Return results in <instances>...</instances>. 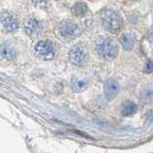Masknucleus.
I'll list each match as a JSON object with an SVG mask.
<instances>
[{
	"mask_svg": "<svg viewBox=\"0 0 153 153\" xmlns=\"http://www.w3.org/2000/svg\"><path fill=\"white\" fill-rule=\"evenodd\" d=\"M102 24L107 31L112 34H117L121 30L123 22L117 13L112 10H107L102 15Z\"/></svg>",
	"mask_w": 153,
	"mask_h": 153,
	"instance_id": "f257e3e1",
	"label": "nucleus"
},
{
	"mask_svg": "<svg viewBox=\"0 0 153 153\" xmlns=\"http://www.w3.org/2000/svg\"><path fill=\"white\" fill-rule=\"evenodd\" d=\"M97 51L101 58L105 60H113L119 53V46L114 40L107 38L103 39L97 43Z\"/></svg>",
	"mask_w": 153,
	"mask_h": 153,
	"instance_id": "f03ea898",
	"label": "nucleus"
},
{
	"mask_svg": "<svg viewBox=\"0 0 153 153\" xmlns=\"http://www.w3.org/2000/svg\"><path fill=\"white\" fill-rule=\"evenodd\" d=\"M68 59L74 65L82 67L88 62V51L82 45H75L71 47V49L68 52Z\"/></svg>",
	"mask_w": 153,
	"mask_h": 153,
	"instance_id": "7ed1b4c3",
	"label": "nucleus"
},
{
	"mask_svg": "<svg viewBox=\"0 0 153 153\" xmlns=\"http://www.w3.org/2000/svg\"><path fill=\"white\" fill-rule=\"evenodd\" d=\"M35 51L41 58L45 60H50L55 55V47L53 42L48 40L38 42L36 46H35Z\"/></svg>",
	"mask_w": 153,
	"mask_h": 153,
	"instance_id": "20e7f679",
	"label": "nucleus"
},
{
	"mask_svg": "<svg viewBox=\"0 0 153 153\" xmlns=\"http://www.w3.org/2000/svg\"><path fill=\"white\" fill-rule=\"evenodd\" d=\"M78 31H79L78 26L75 23L69 22V21L62 22L58 28L60 37L64 40H73V39H75L78 35Z\"/></svg>",
	"mask_w": 153,
	"mask_h": 153,
	"instance_id": "39448f33",
	"label": "nucleus"
},
{
	"mask_svg": "<svg viewBox=\"0 0 153 153\" xmlns=\"http://www.w3.org/2000/svg\"><path fill=\"white\" fill-rule=\"evenodd\" d=\"M0 20H1V24L4 30L8 33L15 32L19 28V20H17L15 14L11 12H3L1 16H0Z\"/></svg>",
	"mask_w": 153,
	"mask_h": 153,
	"instance_id": "423d86ee",
	"label": "nucleus"
},
{
	"mask_svg": "<svg viewBox=\"0 0 153 153\" xmlns=\"http://www.w3.org/2000/svg\"><path fill=\"white\" fill-rule=\"evenodd\" d=\"M104 95L108 101L114 100L120 93V84L114 78H109L104 84Z\"/></svg>",
	"mask_w": 153,
	"mask_h": 153,
	"instance_id": "0eeeda50",
	"label": "nucleus"
},
{
	"mask_svg": "<svg viewBox=\"0 0 153 153\" xmlns=\"http://www.w3.org/2000/svg\"><path fill=\"white\" fill-rule=\"evenodd\" d=\"M25 33L31 38H36L41 34L42 30V23L35 19H29L24 25Z\"/></svg>",
	"mask_w": 153,
	"mask_h": 153,
	"instance_id": "6e6552de",
	"label": "nucleus"
},
{
	"mask_svg": "<svg viewBox=\"0 0 153 153\" xmlns=\"http://www.w3.org/2000/svg\"><path fill=\"white\" fill-rule=\"evenodd\" d=\"M89 87V81L87 77L76 75L73 76L71 79V88L75 93H82L86 91Z\"/></svg>",
	"mask_w": 153,
	"mask_h": 153,
	"instance_id": "1a4fd4ad",
	"label": "nucleus"
},
{
	"mask_svg": "<svg viewBox=\"0 0 153 153\" xmlns=\"http://www.w3.org/2000/svg\"><path fill=\"white\" fill-rule=\"evenodd\" d=\"M138 107L135 102L131 101V100H126L121 104L120 107V114L123 117H129L134 115L137 112Z\"/></svg>",
	"mask_w": 153,
	"mask_h": 153,
	"instance_id": "9d476101",
	"label": "nucleus"
},
{
	"mask_svg": "<svg viewBox=\"0 0 153 153\" xmlns=\"http://www.w3.org/2000/svg\"><path fill=\"white\" fill-rule=\"evenodd\" d=\"M0 54L7 60H14L16 58V50L10 43H2L0 45Z\"/></svg>",
	"mask_w": 153,
	"mask_h": 153,
	"instance_id": "9b49d317",
	"label": "nucleus"
},
{
	"mask_svg": "<svg viewBox=\"0 0 153 153\" xmlns=\"http://www.w3.org/2000/svg\"><path fill=\"white\" fill-rule=\"evenodd\" d=\"M87 12H88V6L84 2H77L72 7V14L75 16L82 17L87 14Z\"/></svg>",
	"mask_w": 153,
	"mask_h": 153,
	"instance_id": "f8f14e48",
	"label": "nucleus"
},
{
	"mask_svg": "<svg viewBox=\"0 0 153 153\" xmlns=\"http://www.w3.org/2000/svg\"><path fill=\"white\" fill-rule=\"evenodd\" d=\"M122 47L125 50H131L134 47V38L130 34H123L120 39Z\"/></svg>",
	"mask_w": 153,
	"mask_h": 153,
	"instance_id": "ddd939ff",
	"label": "nucleus"
},
{
	"mask_svg": "<svg viewBox=\"0 0 153 153\" xmlns=\"http://www.w3.org/2000/svg\"><path fill=\"white\" fill-rule=\"evenodd\" d=\"M145 71L147 73H153V61L152 60H148L146 62V67H145Z\"/></svg>",
	"mask_w": 153,
	"mask_h": 153,
	"instance_id": "4468645a",
	"label": "nucleus"
},
{
	"mask_svg": "<svg viewBox=\"0 0 153 153\" xmlns=\"http://www.w3.org/2000/svg\"><path fill=\"white\" fill-rule=\"evenodd\" d=\"M46 1L47 0H32L33 4L38 8H43L46 5Z\"/></svg>",
	"mask_w": 153,
	"mask_h": 153,
	"instance_id": "2eb2a0df",
	"label": "nucleus"
}]
</instances>
